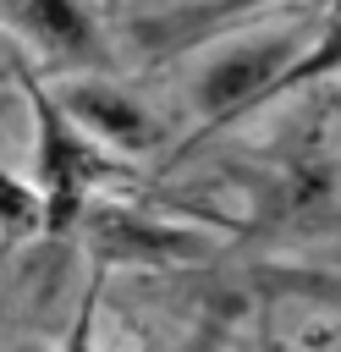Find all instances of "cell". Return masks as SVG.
<instances>
[{
    "label": "cell",
    "instance_id": "cell-1",
    "mask_svg": "<svg viewBox=\"0 0 341 352\" xmlns=\"http://www.w3.org/2000/svg\"><path fill=\"white\" fill-rule=\"evenodd\" d=\"M280 66H286V44H280V38L220 55V60L204 72V110H231V104L253 99L258 88H270V82H275V72H280Z\"/></svg>",
    "mask_w": 341,
    "mask_h": 352
},
{
    "label": "cell",
    "instance_id": "cell-2",
    "mask_svg": "<svg viewBox=\"0 0 341 352\" xmlns=\"http://www.w3.org/2000/svg\"><path fill=\"white\" fill-rule=\"evenodd\" d=\"M72 116H77V121H88V132H104V138L132 143V148L154 143L148 116H143L126 94H110V88H82V94H72Z\"/></svg>",
    "mask_w": 341,
    "mask_h": 352
},
{
    "label": "cell",
    "instance_id": "cell-3",
    "mask_svg": "<svg viewBox=\"0 0 341 352\" xmlns=\"http://www.w3.org/2000/svg\"><path fill=\"white\" fill-rule=\"evenodd\" d=\"M16 16H22L44 44H55V50H82V44H94V22L77 11V0H28Z\"/></svg>",
    "mask_w": 341,
    "mask_h": 352
},
{
    "label": "cell",
    "instance_id": "cell-4",
    "mask_svg": "<svg viewBox=\"0 0 341 352\" xmlns=\"http://www.w3.org/2000/svg\"><path fill=\"white\" fill-rule=\"evenodd\" d=\"M44 126H50V132H44V182H55L60 192H72L88 170H99V160H94V148L77 143L55 116H44Z\"/></svg>",
    "mask_w": 341,
    "mask_h": 352
},
{
    "label": "cell",
    "instance_id": "cell-5",
    "mask_svg": "<svg viewBox=\"0 0 341 352\" xmlns=\"http://www.w3.org/2000/svg\"><path fill=\"white\" fill-rule=\"evenodd\" d=\"M28 231V198H22V187L11 182V236H22Z\"/></svg>",
    "mask_w": 341,
    "mask_h": 352
},
{
    "label": "cell",
    "instance_id": "cell-6",
    "mask_svg": "<svg viewBox=\"0 0 341 352\" xmlns=\"http://www.w3.org/2000/svg\"><path fill=\"white\" fill-rule=\"evenodd\" d=\"M66 352H94V336H88V319H82V324L72 330V346H66Z\"/></svg>",
    "mask_w": 341,
    "mask_h": 352
},
{
    "label": "cell",
    "instance_id": "cell-7",
    "mask_svg": "<svg viewBox=\"0 0 341 352\" xmlns=\"http://www.w3.org/2000/svg\"><path fill=\"white\" fill-rule=\"evenodd\" d=\"M226 6H258V0H226Z\"/></svg>",
    "mask_w": 341,
    "mask_h": 352
}]
</instances>
